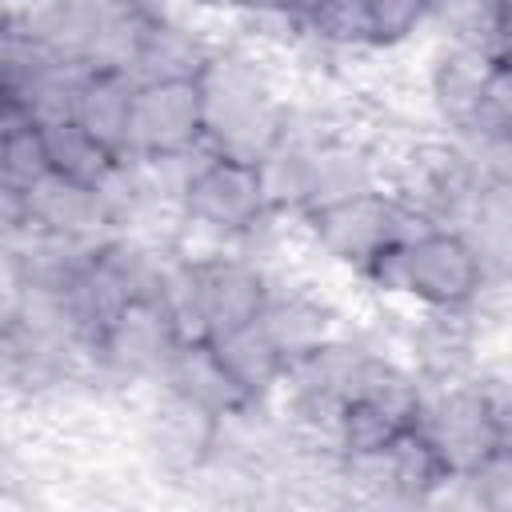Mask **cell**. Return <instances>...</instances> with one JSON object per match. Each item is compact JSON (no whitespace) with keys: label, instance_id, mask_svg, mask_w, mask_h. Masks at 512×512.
Returning a JSON list of instances; mask_svg holds the SVG:
<instances>
[{"label":"cell","instance_id":"cell-24","mask_svg":"<svg viewBox=\"0 0 512 512\" xmlns=\"http://www.w3.org/2000/svg\"><path fill=\"white\" fill-rule=\"evenodd\" d=\"M468 496V504L476 508H492V512H512V456H496L492 464H484L480 472H472L468 480H456Z\"/></svg>","mask_w":512,"mask_h":512},{"label":"cell","instance_id":"cell-12","mask_svg":"<svg viewBox=\"0 0 512 512\" xmlns=\"http://www.w3.org/2000/svg\"><path fill=\"white\" fill-rule=\"evenodd\" d=\"M488 64H492V52L456 44V40H448L440 48V56L432 60V72H428L432 108H436L440 124L448 128V136H456V140H468L476 132Z\"/></svg>","mask_w":512,"mask_h":512},{"label":"cell","instance_id":"cell-26","mask_svg":"<svg viewBox=\"0 0 512 512\" xmlns=\"http://www.w3.org/2000/svg\"><path fill=\"white\" fill-rule=\"evenodd\" d=\"M228 8H240L248 16H288V0H228Z\"/></svg>","mask_w":512,"mask_h":512},{"label":"cell","instance_id":"cell-5","mask_svg":"<svg viewBox=\"0 0 512 512\" xmlns=\"http://www.w3.org/2000/svg\"><path fill=\"white\" fill-rule=\"evenodd\" d=\"M416 428L432 440L452 480H468L500 456L496 404L476 372L460 380H424Z\"/></svg>","mask_w":512,"mask_h":512},{"label":"cell","instance_id":"cell-9","mask_svg":"<svg viewBox=\"0 0 512 512\" xmlns=\"http://www.w3.org/2000/svg\"><path fill=\"white\" fill-rule=\"evenodd\" d=\"M472 312L476 308H420L408 328V364L420 380H460L480 368V328Z\"/></svg>","mask_w":512,"mask_h":512},{"label":"cell","instance_id":"cell-8","mask_svg":"<svg viewBox=\"0 0 512 512\" xmlns=\"http://www.w3.org/2000/svg\"><path fill=\"white\" fill-rule=\"evenodd\" d=\"M20 224L44 228L68 240H84V244H104L124 232L104 188L68 180L60 172H48L44 180H36L24 192V200L4 204V228H20Z\"/></svg>","mask_w":512,"mask_h":512},{"label":"cell","instance_id":"cell-20","mask_svg":"<svg viewBox=\"0 0 512 512\" xmlns=\"http://www.w3.org/2000/svg\"><path fill=\"white\" fill-rule=\"evenodd\" d=\"M300 32H312L328 48H372L368 0H328Z\"/></svg>","mask_w":512,"mask_h":512},{"label":"cell","instance_id":"cell-14","mask_svg":"<svg viewBox=\"0 0 512 512\" xmlns=\"http://www.w3.org/2000/svg\"><path fill=\"white\" fill-rule=\"evenodd\" d=\"M260 328L268 332V340L276 344L284 364L292 368L296 360L312 356L316 348H324L328 340L340 336V316L328 300H320L304 288H280L276 284L264 312H260Z\"/></svg>","mask_w":512,"mask_h":512},{"label":"cell","instance_id":"cell-11","mask_svg":"<svg viewBox=\"0 0 512 512\" xmlns=\"http://www.w3.org/2000/svg\"><path fill=\"white\" fill-rule=\"evenodd\" d=\"M216 432H220V416L160 388V400L148 416V448L156 452V460L168 472H176V476L204 472L216 452Z\"/></svg>","mask_w":512,"mask_h":512},{"label":"cell","instance_id":"cell-6","mask_svg":"<svg viewBox=\"0 0 512 512\" xmlns=\"http://www.w3.org/2000/svg\"><path fill=\"white\" fill-rule=\"evenodd\" d=\"M184 328L176 324L164 296H132L124 300L108 324L100 328L88 364L112 380L128 384H160L168 360L180 348Z\"/></svg>","mask_w":512,"mask_h":512},{"label":"cell","instance_id":"cell-13","mask_svg":"<svg viewBox=\"0 0 512 512\" xmlns=\"http://www.w3.org/2000/svg\"><path fill=\"white\" fill-rule=\"evenodd\" d=\"M160 388L192 400L196 408L212 412V416H236V412H248V408H260L244 396V388L232 380V372L224 368V360L216 356V348L204 340V336H188L180 340L176 356L168 360L164 376H160Z\"/></svg>","mask_w":512,"mask_h":512},{"label":"cell","instance_id":"cell-2","mask_svg":"<svg viewBox=\"0 0 512 512\" xmlns=\"http://www.w3.org/2000/svg\"><path fill=\"white\" fill-rule=\"evenodd\" d=\"M204 116H208V148L260 164L284 132L288 104L276 100L268 76L256 60L232 48H216L204 76Z\"/></svg>","mask_w":512,"mask_h":512},{"label":"cell","instance_id":"cell-27","mask_svg":"<svg viewBox=\"0 0 512 512\" xmlns=\"http://www.w3.org/2000/svg\"><path fill=\"white\" fill-rule=\"evenodd\" d=\"M324 4H328V0H288V16H284V20H292L296 28H304Z\"/></svg>","mask_w":512,"mask_h":512},{"label":"cell","instance_id":"cell-25","mask_svg":"<svg viewBox=\"0 0 512 512\" xmlns=\"http://www.w3.org/2000/svg\"><path fill=\"white\" fill-rule=\"evenodd\" d=\"M480 384L488 388L496 404V436H500V456H512V372L504 368H476Z\"/></svg>","mask_w":512,"mask_h":512},{"label":"cell","instance_id":"cell-29","mask_svg":"<svg viewBox=\"0 0 512 512\" xmlns=\"http://www.w3.org/2000/svg\"><path fill=\"white\" fill-rule=\"evenodd\" d=\"M492 4H500V8H504V12H508V8H512V0H492Z\"/></svg>","mask_w":512,"mask_h":512},{"label":"cell","instance_id":"cell-16","mask_svg":"<svg viewBox=\"0 0 512 512\" xmlns=\"http://www.w3.org/2000/svg\"><path fill=\"white\" fill-rule=\"evenodd\" d=\"M216 356L224 360V368L232 372V380L244 388V396L252 404H268L280 384H284V356L276 352V344L268 340V332L256 324H244V328H232V332H216V336H204Z\"/></svg>","mask_w":512,"mask_h":512},{"label":"cell","instance_id":"cell-3","mask_svg":"<svg viewBox=\"0 0 512 512\" xmlns=\"http://www.w3.org/2000/svg\"><path fill=\"white\" fill-rule=\"evenodd\" d=\"M176 216L184 228L212 236L216 248L228 244L244 248L276 220L260 164L212 148H204V156L192 164L188 180L180 184Z\"/></svg>","mask_w":512,"mask_h":512},{"label":"cell","instance_id":"cell-4","mask_svg":"<svg viewBox=\"0 0 512 512\" xmlns=\"http://www.w3.org/2000/svg\"><path fill=\"white\" fill-rule=\"evenodd\" d=\"M300 224H304V232L312 236V244L328 260L352 268L356 276H368L372 264L392 244H400L404 236L420 232L428 220L392 184H380V188L356 192L348 200L324 204V208L300 216Z\"/></svg>","mask_w":512,"mask_h":512},{"label":"cell","instance_id":"cell-7","mask_svg":"<svg viewBox=\"0 0 512 512\" xmlns=\"http://www.w3.org/2000/svg\"><path fill=\"white\" fill-rule=\"evenodd\" d=\"M200 148H208V116H204L200 76L136 84L128 160L164 164V160L192 156Z\"/></svg>","mask_w":512,"mask_h":512},{"label":"cell","instance_id":"cell-21","mask_svg":"<svg viewBox=\"0 0 512 512\" xmlns=\"http://www.w3.org/2000/svg\"><path fill=\"white\" fill-rule=\"evenodd\" d=\"M76 0H0V32L4 36H24L36 44H52L68 20Z\"/></svg>","mask_w":512,"mask_h":512},{"label":"cell","instance_id":"cell-17","mask_svg":"<svg viewBox=\"0 0 512 512\" xmlns=\"http://www.w3.org/2000/svg\"><path fill=\"white\" fill-rule=\"evenodd\" d=\"M212 44H204L192 28L168 20L164 12H156V20L144 32V44L136 52L132 64V80H180V76H204L208 60H212Z\"/></svg>","mask_w":512,"mask_h":512},{"label":"cell","instance_id":"cell-22","mask_svg":"<svg viewBox=\"0 0 512 512\" xmlns=\"http://www.w3.org/2000/svg\"><path fill=\"white\" fill-rule=\"evenodd\" d=\"M468 140H512V64L500 56H492L488 64L476 132Z\"/></svg>","mask_w":512,"mask_h":512},{"label":"cell","instance_id":"cell-1","mask_svg":"<svg viewBox=\"0 0 512 512\" xmlns=\"http://www.w3.org/2000/svg\"><path fill=\"white\" fill-rule=\"evenodd\" d=\"M376 292L400 296L416 308H480L488 296V276L480 264V252L464 236V228L452 224H424L420 232L392 244L372 272L364 276Z\"/></svg>","mask_w":512,"mask_h":512},{"label":"cell","instance_id":"cell-18","mask_svg":"<svg viewBox=\"0 0 512 512\" xmlns=\"http://www.w3.org/2000/svg\"><path fill=\"white\" fill-rule=\"evenodd\" d=\"M40 136H44V152H48V168L68 176V180H84V184H96L104 188L116 168L124 164V156H116L112 148H104L80 120L72 116H60V120H44L40 124Z\"/></svg>","mask_w":512,"mask_h":512},{"label":"cell","instance_id":"cell-19","mask_svg":"<svg viewBox=\"0 0 512 512\" xmlns=\"http://www.w3.org/2000/svg\"><path fill=\"white\" fill-rule=\"evenodd\" d=\"M48 172L52 168H48L40 124L32 116L4 112V120H0V200L4 204L24 200V192L36 180H44Z\"/></svg>","mask_w":512,"mask_h":512},{"label":"cell","instance_id":"cell-15","mask_svg":"<svg viewBox=\"0 0 512 512\" xmlns=\"http://www.w3.org/2000/svg\"><path fill=\"white\" fill-rule=\"evenodd\" d=\"M132 100L136 80L120 68H92L76 92L72 120H80L104 148L128 160V132H132Z\"/></svg>","mask_w":512,"mask_h":512},{"label":"cell","instance_id":"cell-28","mask_svg":"<svg viewBox=\"0 0 512 512\" xmlns=\"http://www.w3.org/2000/svg\"><path fill=\"white\" fill-rule=\"evenodd\" d=\"M192 4H204V8H228V0H192Z\"/></svg>","mask_w":512,"mask_h":512},{"label":"cell","instance_id":"cell-23","mask_svg":"<svg viewBox=\"0 0 512 512\" xmlns=\"http://www.w3.org/2000/svg\"><path fill=\"white\" fill-rule=\"evenodd\" d=\"M372 48H396L432 20V0H368Z\"/></svg>","mask_w":512,"mask_h":512},{"label":"cell","instance_id":"cell-10","mask_svg":"<svg viewBox=\"0 0 512 512\" xmlns=\"http://www.w3.org/2000/svg\"><path fill=\"white\" fill-rule=\"evenodd\" d=\"M380 184H388L384 160L364 140L328 128L316 140L312 160H308V184H304V208H300V216H308V212H316L324 204L348 200L356 192L380 188Z\"/></svg>","mask_w":512,"mask_h":512}]
</instances>
